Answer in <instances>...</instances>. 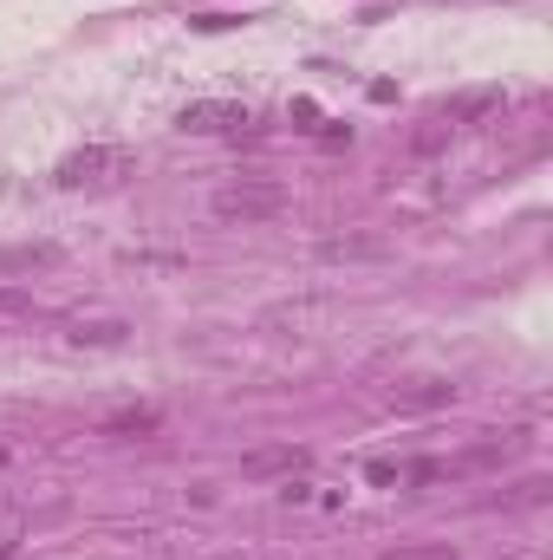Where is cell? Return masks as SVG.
<instances>
[{
  "mask_svg": "<svg viewBox=\"0 0 553 560\" xmlns=\"http://www.w3.org/2000/svg\"><path fill=\"white\" fill-rule=\"evenodd\" d=\"M209 209L222 215V222H274L280 209H286V189L268 183V176H242V183H222L215 196H209Z\"/></svg>",
  "mask_w": 553,
  "mask_h": 560,
  "instance_id": "6da1fadb",
  "label": "cell"
},
{
  "mask_svg": "<svg viewBox=\"0 0 553 560\" xmlns=\"http://www.w3.org/2000/svg\"><path fill=\"white\" fill-rule=\"evenodd\" d=\"M131 170H138V156L125 143H85L59 163V183L66 189H105V183H125Z\"/></svg>",
  "mask_w": 553,
  "mask_h": 560,
  "instance_id": "7a4b0ae2",
  "label": "cell"
},
{
  "mask_svg": "<svg viewBox=\"0 0 553 560\" xmlns=\"http://www.w3.org/2000/svg\"><path fill=\"white\" fill-rule=\"evenodd\" d=\"M176 125L196 131V138H222V131H242V125H255V118H248V105H235V98H196V105H183Z\"/></svg>",
  "mask_w": 553,
  "mask_h": 560,
  "instance_id": "3957f363",
  "label": "cell"
},
{
  "mask_svg": "<svg viewBox=\"0 0 553 560\" xmlns=\"http://www.w3.org/2000/svg\"><path fill=\"white\" fill-rule=\"evenodd\" d=\"M306 463H313V456H306L299 443H280V450H255V456H242V476H286V482H293Z\"/></svg>",
  "mask_w": 553,
  "mask_h": 560,
  "instance_id": "277c9868",
  "label": "cell"
},
{
  "mask_svg": "<svg viewBox=\"0 0 553 560\" xmlns=\"http://www.w3.org/2000/svg\"><path fill=\"white\" fill-rule=\"evenodd\" d=\"M502 105V92L495 85H482V92H462V98H449L443 112H436V125H475V118H489Z\"/></svg>",
  "mask_w": 553,
  "mask_h": 560,
  "instance_id": "5b68a950",
  "label": "cell"
},
{
  "mask_svg": "<svg viewBox=\"0 0 553 560\" xmlns=\"http://www.w3.org/2000/svg\"><path fill=\"white\" fill-rule=\"evenodd\" d=\"M449 398H456V385H436V378H416V385H398V392H391L398 411H436V405H449Z\"/></svg>",
  "mask_w": 553,
  "mask_h": 560,
  "instance_id": "8992f818",
  "label": "cell"
},
{
  "mask_svg": "<svg viewBox=\"0 0 553 560\" xmlns=\"http://www.w3.org/2000/svg\"><path fill=\"white\" fill-rule=\"evenodd\" d=\"M26 268H59V248H52V242H33V248H0V275H26Z\"/></svg>",
  "mask_w": 553,
  "mask_h": 560,
  "instance_id": "52a82bcc",
  "label": "cell"
},
{
  "mask_svg": "<svg viewBox=\"0 0 553 560\" xmlns=\"http://www.w3.org/2000/svg\"><path fill=\"white\" fill-rule=\"evenodd\" d=\"M521 450H528V430H508L502 443H475L469 463H508V456H521Z\"/></svg>",
  "mask_w": 553,
  "mask_h": 560,
  "instance_id": "ba28073f",
  "label": "cell"
},
{
  "mask_svg": "<svg viewBox=\"0 0 553 560\" xmlns=\"http://www.w3.org/2000/svg\"><path fill=\"white\" fill-rule=\"evenodd\" d=\"M156 411H118V418L105 423V436H150V430H156Z\"/></svg>",
  "mask_w": 553,
  "mask_h": 560,
  "instance_id": "9c48e42d",
  "label": "cell"
},
{
  "mask_svg": "<svg viewBox=\"0 0 553 560\" xmlns=\"http://www.w3.org/2000/svg\"><path fill=\"white\" fill-rule=\"evenodd\" d=\"M0 319H39V300L20 287H0Z\"/></svg>",
  "mask_w": 553,
  "mask_h": 560,
  "instance_id": "30bf717a",
  "label": "cell"
},
{
  "mask_svg": "<svg viewBox=\"0 0 553 560\" xmlns=\"http://www.w3.org/2000/svg\"><path fill=\"white\" fill-rule=\"evenodd\" d=\"M548 489H553L548 476H528V482H515L502 502H508V509H534V502H548Z\"/></svg>",
  "mask_w": 553,
  "mask_h": 560,
  "instance_id": "8fae6325",
  "label": "cell"
},
{
  "mask_svg": "<svg viewBox=\"0 0 553 560\" xmlns=\"http://www.w3.org/2000/svg\"><path fill=\"white\" fill-rule=\"evenodd\" d=\"M385 560H462L449 541H411V548H391Z\"/></svg>",
  "mask_w": 553,
  "mask_h": 560,
  "instance_id": "7c38bea8",
  "label": "cell"
},
{
  "mask_svg": "<svg viewBox=\"0 0 553 560\" xmlns=\"http://www.w3.org/2000/svg\"><path fill=\"white\" fill-rule=\"evenodd\" d=\"M72 339H79V346H85V339H92V346H118V339H125V326H118V319H98V326H79Z\"/></svg>",
  "mask_w": 553,
  "mask_h": 560,
  "instance_id": "4fadbf2b",
  "label": "cell"
},
{
  "mask_svg": "<svg viewBox=\"0 0 553 560\" xmlns=\"http://www.w3.org/2000/svg\"><path fill=\"white\" fill-rule=\"evenodd\" d=\"M202 560H274V555H255V548H235V555H202Z\"/></svg>",
  "mask_w": 553,
  "mask_h": 560,
  "instance_id": "5bb4252c",
  "label": "cell"
},
{
  "mask_svg": "<svg viewBox=\"0 0 553 560\" xmlns=\"http://www.w3.org/2000/svg\"><path fill=\"white\" fill-rule=\"evenodd\" d=\"M0 560H20V555H13V548H0Z\"/></svg>",
  "mask_w": 553,
  "mask_h": 560,
  "instance_id": "9a60e30c",
  "label": "cell"
}]
</instances>
